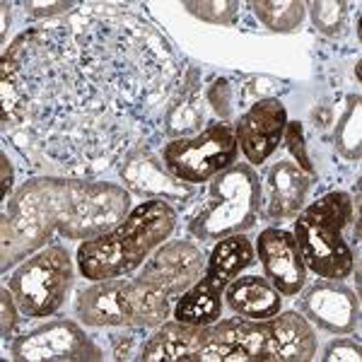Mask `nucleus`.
Returning <instances> with one entry per match:
<instances>
[{
	"label": "nucleus",
	"instance_id": "obj_34",
	"mask_svg": "<svg viewBox=\"0 0 362 362\" xmlns=\"http://www.w3.org/2000/svg\"><path fill=\"white\" fill-rule=\"evenodd\" d=\"M331 124V114H329V107H324V112L321 109H314V126L319 128H326Z\"/></svg>",
	"mask_w": 362,
	"mask_h": 362
},
{
	"label": "nucleus",
	"instance_id": "obj_33",
	"mask_svg": "<svg viewBox=\"0 0 362 362\" xmlns=\"http://www.w3.org/2000/svg\"><path fill=\"white\" fill-rule=\"evenodd\" d=\"M0 167H3V201H8L10 191H13V165L8 160V153H0Z\"/></svg>",
	"mask_w": 362,
	"mask_h": 362
},
{
	"label": "nucleus",
	"instance_id": "obj_7",
	"mask_svg": "<svg viewBox=\"0 0 362 362\" xmlns=\"http://www.w3.org/2000/svg\"><path fill=\"white\" fill-rule=\"evenodd\" d=\"M73 259L61 242L32 254L8 280L22 317L39 319L51 317L66 302V295L73 285Z\"/></svg>",
	"mask_w": 362,
	"mask_h": 362
},
{
	"label": "nucleus",
	"instance_id": "obj_11",
	"mask_svg": "<svg viewBox=\"0 0 362 362\" xmlns=\"http://www.w3.org/2000/svg\"><path fill=\"white\" fill-rule=\"evenodd\" d=\"M302 317L334 336L353 334L360 324V297L341 280H319L300 297Z\"/></svg>",
	"mask_w": 362,
	"mask_h": 362
},
{
	"label": "nucleus",
	"instance_id": "obj_4",
	"mask_svg": "<svg viewBox=\"0 0 362 362\" xmlns=\"http://www.w3.org/2000/svg\"><path fill=\"white\" fill-rule=\"evenodd\" d=\"M355 208L346 191H331L297 213L293 235L305 266L319 278L346 280L353 273L355 256L343 237V230L353 223Z\"/></svg>",
	"mask_w": 362,
	"mask_h": 362
},
{
	"label": "nucleus",
	"instance_id": "obj_30",
	"mask_svg": "<svg viewBox=\"0 0 362 362\" xmlns=\"http://www.w3.org/2000/svg\"><path fill=\"white\" fill-rule=\"evenodd\" d=\"M360 362L362 360V346L355 338H336L324 348L321 362Z\"/></svg>",
	"mask_w": 362,
	"mask_h": 362
},
{
	"label": "nucleus",
	"instance_id": "obj_18",
	"mask_svg": "<svg viewBox=\"0 0 362 362\" xmlns=\"http://www.w3.org/2000/svg\"><path fill=\"white\" fill-rule=\"evenodd\" d=\"M225 300L227 307L235 314L244 319H268L276 317L283 307V297L268 278L259 276H247V278H235L225 288Z\"/></svg>",
	"mask_w": 362,
	"mask_h": 362
},
{
	"label": "nucleus",
	"instance_id": "obj_1",
	"mask_svg": "<svg viewBox=\"0 0 362 362\" xmlns=\"http://www.w3.org/2000/svg\"><path fill=\"white\" fill-rule=\"evenodd\" d=\"M181 75L174 46L140 13L78 5L3 51L0 121L37 160L97 177L143 148Z\"/></svg>",
	"mask_w": 362,
	"mask_h": 362
},
{
	"label": "nucleus",
	"instance_id": "obj_22",
	"mask_svg": "<svg viewBox=\"0 0 362 362\" xmlns=\"http://www.w3.org/2000/svg\"><path fill=\"white\" fill-rule=\"evenodd\" d=\"M254 15L271 32H295L305 22L307 3L302 0H259L251 3Z\"/></svg>",
	"mask_w": 362,
	"mask_h": 362
},
{
	"label": "nucleus",
	"instance_id": "obj_26",
	"mask_svg": "<svg viewBox=\"0 0 362 362\" xmlns=\"http://www.w3.org/2000/svg\"><path fill=\"white\" fill-rule=\"evenodd\" d=\"M143 331L140 326H124V331L119 334H112L109 341H112V350H114V360H138V353L143 348Z\"/></svg>",
	"mask_w": 362,
	"mask_h": 362
},
{
	"label": "nucleus",
	"instance_id": "obj_14",
	"mask_svg": "<svg viewBox=\"0 0 362 362\" xmlns=\"http://www.w3.org/2000/svg\"><path fill=\"white\" fill-rule=\"evenodd\" d=\"M256 251H259V261L264 266L268 283L280 295L295 297L297 293H302V288L307 285V266L302 261L293 232L268 227L259 235Z\"/></svg>",
	"mask_w": 362,
	"mask_h": 362
},
{
	"label": "nucleus",
	"instance_id": "obj_3",
	"mask_svg": "<svg viewBox=\"0 0 362 362\" xmlns=\"http://www.w3.org/2000/svg\"><path fill=\"white\" fill-rule=\"evenodd\" d=\"M177 210L167 201L148 198L126 215L124 223L99 237L85 239L78 247V266L83 278L112 280L124 278L148 261V256L172 237Z\"/></svg>",
	"mask_w": 362,
	"mask_h": 362
},
{
	"label": "nucleus",
	"instance_id": "obj_12",
	"mask_svg": "<svg viewBox=\"0 0 362 362\" xmlns=\"http://www.w3.org/2000/svg\"><path fill=\"white\" fill-rule=\"evenodd\" d=\"M121 181L131 194L143 198H157V201H174L186 203L196 196L194 186L174 177L162 162L160 155H155L150 148H138L121 162L119 167Z\"/></svg>",
	"mask_w": 362,
	"mask_h": 362
},
{
	"label": "nucleus",
	"instance_id": "obj_15",
	"mask_svg": "<svg viewBox=\"0 0 362 362\" xmlns=\"http://www.w3.org/2000/svg\"><path fill=\"white\" fill-rule=\"evenodd\" d=\"M213 326H191L184 321H167L143 343L140 362H196V355L213 341Z\"/></svg>",
	"mask_w": 362,
	"mask_h": 362
},
{
	"label": "nucleus",
	"instance_id": "obj_9",
	"mask_svg": "<svg viewBox=\"0 0 362 362\" xmlns=\"http://www.w3.org/2000/svg\"><path fill=\"white\" fill-rule=\"evenodd\" d=\"M17 362H92L102 360V348L75 321L56 319L17 336L10 343Z\"/></svg>",
	"mask_w": 362,
	"mask_h": 362
},
{
	"label": "nucleus",
	"instance_id": "obj_27",
	"mask_svg": "<svg viewBox=\"0 0 362 362\" xmlns=\"http://www.w3.org/2000/svg\"><path fill=\"white\" fill-rule=\"evenodd\" d=\"M196 362H251V355L244 348L225 341H210L201 353L196 355Z\"/></svg>",
	"mask_w": 362,
	"mask_h": 362
},
{
	"label": "nucleus",
	"instance_id": "obj_8",
	"mask_svg": "<svg viewBox=\"0 0 362 362\" xmlns=\"http://www.w3.org/2000/svg\"><path fill=\"white\" fill-rule=\"evenodd\" d=\"M239 143L230 124H210L201 133L189 138L167 140L162 148V162L169 172L186 184L196 186L210 181L235 165Z\"/></svg>",
	"mask_w": 362,
	"mask_h": 362
},
{
	"label": "nucleus",
	"instance_id": "obj_28",
	"mask_svg": "<svg viewBox=\"0 0 362 362\" xmlns=\"http://www.w3.org/2000/svg\"><path fill=\"white\" fill-rule=\"evenodd\" d=\"M208 102L213 104L215 114L223 119V124H230L232 107H235V104H232V102H235V92H232L230 80H225V78L215 80V83L210 85V90H208Z\"/></svg>",
	"mask_w": 362,
	"mask_h": 362
},
{
	"label": "nucleus",
	"instance_id": "obj_17",
	"mask_svg": "<svg viewBox=\"0 0 362 362\" xmlns=\"http://www.w3.org/2000/svg\"><path fill=\"white\" fill-rule=\"evenodd\" d=\"M206 119L201 102V92H198V73L194 68L189 70V78L181 75V83L169 97L165 116H162V133L169 140L189 138L201 133V124Z\"/></svg>",
	"mask_w": 362,
	"mask_h": 362
},
{
	"label": "nucleus",
	"instance_id": "obj_20",
	"mask_svg": "<svg viewBox=\"0 0 362 362\" xmlns=\"http://www.w3.org/2000/svg\"><path fill=\"white\" fill-rule=\"evenodd\" d=\"M223 288L210 278H198L174 307V319L191 326H213L223 317Z\"/></svg>",
	"mask_w": 362,
	"mask_h": 362
},
{
	"label": "nucleus",
	"instance_id": "obj_13",
	"mask_svg": "<svg viewBox=\"0 0 362 362\" xmlns=\"http://www.w3.org/2000/svg\"><path fill=\"white\" fill-rule=\"evenodd\" d=\"M285 126H288V112L280 99L254 102L239 116L235 136L251 165H264L268 157L276 153L278 145L283 143Z\"/></svg>",
	"mask_w": 362,
	"mask_h": 362
},
{
	"label": "nucleus",
	"instance_id": "obj_21",
	"mask_svg": "<svg viewBox=\"0 0 362 362\" xmlns=\"http://www.w3.org/2000/svg\"><path fill=\"white\" fill-rule=\"evenodd\" d=\"M334 150L343 160L358 162L362 153V99L360 95H350L346 99V112L336 121Z\"/></svg>",
	"mask_w": 362,
	"mask_h": 362
},
{
	"label": "nucleus",
	"instance_id": "obj_32",
	"mask_svg": "<svg viewBox=\"0 0 362 362\" xmlns=\"http://www.w3.org/2000/svg\"><path fill=\"white\" fill-rule=\"evenodd\" d=\"M25 8V15L29 20H51V17H63L68 13H73L78 8V3H22Z\"/></svg>",
	"mask_w": 362,
	"mask_h": 362
},
{
	"label": "nucleus",
	"instance_id": "obj_25",
	"mask_svg": "<svg viewBox=\"0 0 362 362\" xmlns=\"http://www.w3.org/2000/svg\"><path fill=\"white\" fill-rule=\"evenodd\" d=\"M283 140H285V148H288L290 155H293L295 165L300 167L305 174H309L312 179L317 177V169H314L312 160H309V155H307V148H305V128H302V124H297V121H288L285 133H283Z\"/></svg>",
	"mask_w": 362,
	"mask_h": 362
},
{
	"label": "nucleus",
	"instance_id": "obj_23",
	"mask_svg": "<svg viewBox=\"0 0 362 362\" xmlns=\"http://www.w3.org/2000/svg\"><path fill=\"white\" fill-rule=\"evenodd\" d=\"M307 8H309V13H312L314 27H317L324 37L336 39L348 32L350 5L346 0H314Z\"/></svg>",
	"mask_w": 362,
	"mask_h": 362
},
{
	"label": "nucleus",
	"instance_id": "obj_31",
	"mask_svg": "<svg viewBox=\"0 0 362 362\" xmlns=\"http://www.w3.org/2000/svg\"><path fill=\"white\" fill-rule=\"evenodd\" d=\"M17 314L20 312V307H17L13 293H10V288H3L0 290V334H3V341H8V338H13L15 329H17V321L20 317Z\"/></svg>",
	"mask_w": 362,
	"mask_h": 362
},
{
	"label": "nucleus",
	"instance_id": "obj_29",
	"mask_svg": "<svg viewBox=\"0 0 362 362\" xmlns=\"http://www.w3.org/2000/svg\"><path fill=\"white\" fill-rule=\"evenodd\" d=\"M288 87L283 83L273 78H251L247 85L242 87V97L244 102L254 104V102H261V99H278V92H285Z\"/></svg>",
	"mask_w": 362,
	"mask_h": 362
},
{
	"label": "nucleus",
	"instance_id": "obj_24",
	"mask_svg": "<svg viewBox=\"0 0 362 362\" xmlns=\"http://www.w3.org/2000/svg\"><path fill=\"white\" fill-rule=\"evenodd\" d=\"M184 8L198 20L210 22V25H235L239 17V3L235 0H201V3L189 0V3H184Z\"/></svg>",
	"mask_w": 362,
	"mask_h": 362
},
{
	"label": "nucleus",
	"instance_id": "obj_10",
	"mask_svg": "<svg viewBox=\"0 0 362 362\" xmlns=\"http://www.w3.org/2000/svg\"><path fill=\"white\" fill-rule=\"evenodd\" d=\"M208 256L191 239H174L162 244L143 264L138 280L157 293L167 295L169 300L181 297L206 271Z\"/></svg>",
	"mask_w": 362,
	"mask_h": 362
},
{
	"label": "nucleus",
	"instance_id": "obj_19",
	"mask_svg": "<svg viewBox=\"0 0 362 362\" xmlns=\"http://www.w3.org/2000/svg\"><path fill=\"white\" fill-rule=\"evenodd\" d=\"M254 261H256V251L249 237H244L242 232L227 235L223 239H218V244L210 251L206 261V278H210L218 288L225 290Z\"/></svg>",
	"mask_w": 362,
	"mask_h": 362
},
{
	"label": "nucleus",
	"instance_id": "obj_5",
	"mask_svg": "<svg viewBox=\"0 0 362 362\" xmlns=\"http://www.w3.org/2000/svg\"><path fill=\"white\" fill-rule=\"evenodd\" d=\"M261 210V179L249 165H232L210 179L208 198L189 232L198 242H218L227 235L247 232Z\"/></svg>",
	"mask_w": 362,
	"mask_h": 362
},
{
	"label": "nucleus",
	"instance_id": "obj_6",
	"mask_svg": "<svg viewBox=\"0 0 362 362\" xmlns=\"http://www.w3.org/2000/svg\"><path fill=\"white\" fill-rule=\"evenodd\" d=\"M78 319L87 326H140L157 329L172 314V300L140 280H97L75 302Z\"/></svg>",
	"mask_w": 362,
	"mask_h": 362
},
{
	"label": "nucleus",
	"instance_id": "obj_16",
	"mask_svg": "<svg viewBox=\"0 0 362 362\" xmlns=\"http://www.w3.org/2000/svg\"><path fill=\"white\" fill-rule=\"evenodd\" d=\"M266 184H268L266 215L271 220H288V218H297V213L305 206L312 177L302 172L293 160H283L268 169Z\"/></svg>",
	"mask_w": 362,
	"mask_h": 362
},
{
	"label": "nucleus",
	"instance_id": "obj_2",
	"mask_svg": "<svg viewBox=\"0 0 362 362\" xmlns=\"http://www.w3.org/2000/svg\"><path fill=\"white\" fill-rule=\"evenodd\" d=\"M131 196L109 181L39 177L25 181L3 208V271L37 254L54 235L92 239L124 223Z\"/></svg>",
	"mask_w": 362,
	"mask_h": 362
}]
</instances>
